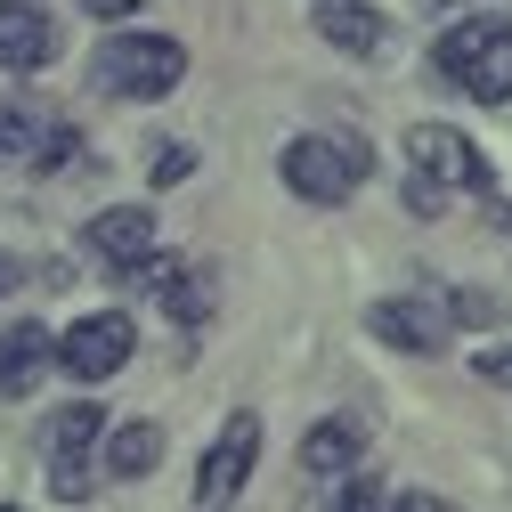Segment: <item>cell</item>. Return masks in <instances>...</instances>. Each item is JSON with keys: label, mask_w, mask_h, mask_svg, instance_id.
Masks as SVG:
<instances>
[{"label": "cell", "mask_w": 512, "mask_h": 512, "mask_svg": "<svg viewBox=\"0 0 512 512\" xmlns=\"http://www.w3.org/2000/svg\"><path fill=\"white\" fill-rule=\"evenodd\" d=\"M179 74H187V49L171 33H106L90 49V82L106 98H139L147 106V98H171Z\"/></svg>", "instance_id": "obj_1"}, {"label": "cell", "mask_w": 512, "mask_h": 512, "mask_svg": "<svg viewBox=\"0 0 512 512\" xmlns=\"http://www.w3.org/2000/svg\"><path fill=\"white\" fill-rule=\"evenodd\" d=\"M431 57H439V74L456 82L464 98H480V106H504L512 98V17H464V25H447Z\"/></svg>", "instance_id": "obj_2"}, {"label": "cell", "mask_w": 512, "mask_h": 512, "mask_svg": "<svg viewBox=\"0 0 512 512\" xmlns=\"http://www.w3.org/2000/svg\"><path fill=\"white\" fill-rule=\"evenodd\" d=\"M277 171L301 204H350V187H366L374 155H366V139H285Z\"/></svg>", "instance_id": "obj_3"}, {"label": "cell", "mask_w": 512, "mask_h": 512, "mask_svg": "<svg viewBox=\"0 0 512 512\" xmlns=\"http://www.w3.org/2000/svg\"><path fill=\"white\" fill-rule=\"evenodd\" d=\"M407 171L439 179L447 196H488L496 187V163L456 131V122H407Z\"/></svg>", "instance_id": "obj_4"}, {"label": "cell", "mask_w": 512, "mask_h": 512, "mask_svg": "<svg viewBox=\"0 0 512 512\" xmlns=\"http://www.w3.org/2000/svg\"><path fill=\"white\" fill-rule=\"evenodd\" d=\"M131 350H139V326H131L122 309H90V317H74V326L57 334V366H66L74 382L122 374V366H131Z\"/></svg>", "instance_id": "obj_5"}, {"label": "cell", "mask_w": 512, "mask_h": 512, "mask_svg": "<svg viewBox=\"0 0 512 512\" xmlns=\"http://www.w3.org/2000/svg\"><path fill=\"white\" fill-rule=\"evenodd\" d=\"M252 464H261V415H228V431L212 439V456L196 472V504H236Z\"/></svg>", "instance_id": "obj_6"}, {"label": "cell", "mask_w": 512, "mask_h": 512, "mask_svg": "<svg viewBox=\"0 0 512 512\" xmlns=\"http://www.w3.org/2000/svg\"><path fill=\"white\" fill-rule=\"evenodd\" d=\"M366 326L391 342V350H407V358L447 350V309L423 301V293H391V301H374V309H366Z\"/></svg>", "instance_id": "obj_7"}, {"label": "cell", "mask_w": 512, "mask_h": 512, "mask_svg": "<svg viewBox=\"0 0 512 512\" xmlns=\"http://www.w3.org/2000/svg\"><path fill=\"white\" fill-rule=\"evenodd\" d=\"M57 57V25L41 0H0V66L9 74H41Z\"/></svg>", "instance_id": "obj_8"}, {"label": "cell", "mask_w": 512, "mask_h": 512, "mask_svg": "<svg viewBox=\"0 0 512 512\" xmlns=\"http://www.w3.org/2000/svg\"><path fill=\"white\" fill-rule=\"evenodd\" d=\"M309 25H317V41L342 49V57H382V49H391V17L366 9V0H317Z\"/></svg>", "instance_id": "obj_9"}, {"label": "cell", "mask_w": 512, "mask_h": 512, "mask_svg": "<svg viewBox=\"0 0 512 512\" xmlns=\"http://www.w3.org/2000/svg\"><path fill=\"white\" fill-rule=\"evenodd\" d=\"M90 252H98L106 269H139L147 252H155V212L147 204H106L90 220Z\"/></svg>", "instance_id": "obj_10"}, {"label": "cell", "mask_w": 512, "mask_h": 512, "mask_svg": "<svg viewBox=\"0 0 512 512\" xmlns=\"http://www.w3.org/2000/svg\"><path fill=\"white\" fill-rule=\"evenodd\" d=\"M358 456H366V423L358 415H326V423H309V439H301V472L309 480H342Z\"/></svg>", "instance_id": "obj_11"}, {"label": "cell", "mask_w": 512, "mask_h": 512, "mask_svg": "<svg viewBox=\"0 0 512 512\" xmlns=\"http://www.w3.org/2000/svg\"><path fill=\"white\" fill-rule=\"evenodd\" d=\"M49 366H57L49 326H33V317H25V326H9V334H0V399H25Z\"/></svg>", "instance_id": "obj_12"}, {"label": "cell", "mask_w": 512, "mask_h": 512, "mask_svg": "<svg viewBox=\"0 0 512 512\" xmlns=\"http://www.w3.org/2000/svg\"><path fill=\"white\" fill-rule=\"evenodd\" d=\"M98 447H106V472H114V480H139V472L163 464V431H155V423H106Z\"/></svg>", "instance_id": "obj_13"}, {"label": "cell", "mask_w": 512, "mask_h": 512, "mask_svg": "<svg viewBox=\"0 0 512 512\" xmlns=\"http://www.w3.org/2000/svg\"><path fill=\"white\" fill-rule=\"evenodd\" d=\"M98 439H106V407H98V399L57 407V415H49V464H66V456H98Z\"/></svg>", "instance_id": "obj_14"}, {"label": "cell", "mask_w": 512, "mask_h": 512, "mask_svg": "<svg viewBox=\"0 0 512 512\" xmlns=\"http://www.w3.org/2000/svg\"><path fill=\"white\" fill-rule=\"evenodd\" d=\"M163 309L179 317V326H204V317H212V277L204 269H179V285L163 293Z\"/></svg>", "instance_id": "obj_15"}, {"label": "cell", "mask_w": 512, "mask_h": 512, "mask_svg": "<svg viewBox=\"0 0 512 512\" xmlns=\"http://www.w3.org/2000/svg\"><path fill=\"white\" fill-rule=\"evenodd\" d=\"M33 131H41V114H33L25 98H0V163H25Z\"/></svg>", "instance_id": "obj_16"}, {"label": "cell", "mask_w": 512, "mask_h": 512, "mask_svg": "<svg viewBox=\"0 0 512 512\" xmlns=\"http://www.w3.org/2000/svg\"><path fill=\"white\" fill-rule=\"evenodd\" d=\"M187 171H196V147H187V139H163V147H147V179H155V187H179Z\"/></svg>", "instance_id": "obj_17"}, {"label": "cell", "mask_w": 512, "mask_h": 512, "mask_svg": "<svg viewBox=\"0 0 512 512\" xmlns=\"http://www.w3.org/2000/svg\"><path fill=\"white\" fill-rule=\"evenodd\" d=\"M447 326H496V293H480V285L447 293Z\"/></svg>", "instance_id": "obj_18"}, {"label": "cell", "mask_w": 512, "mask_h": 512, "mask_svg": "<svg viewBox=\"0 0 512 512\" xmlns=\"http://www.w3.org/2000/svg\"><path fill=\"white\" fill-rule=\"evenodd\" d=\"M399 196H407V212H415V220H439V212H447V187H439V179H423V171H407Z\"/></svg>", "instance_id": "obj_19"}, {"label": "cell", "mask_w": 512, "mask_h": 512, "mask_svg": "<svg viewBox=\"0 0 512 512\" xmlns=\"http://www.w3.org/2000/svg\"><path fill=\"white\" fill-rule=\"evenodd\" d=\"M49 496H57V504H82V496H90V456H66V464H57Z\"/></svg>", "instance_id": "obj_20"}, {"label": "cell", "mask_w": 512, "mask_h": 512, "mask_svg": "<svg viewBox=\"0 0 512 512\" xmlns=\"http://www.w3.org/2000/svg\"><path fill=\"white\" fill-rule=\"evenodd\" d=\"M472 374L496 382V391H512V342H504V350H472Z\"/></svg>", "instance_id": "obj_21"}, {"label": "cell", "mask_w": 512, "mask_h": 512, "mask_svg": "<svg viewBox=\"0 0 512 512\" xmlns=\"http://www.w3.org/2000/svg\"><path fill=\"white\" fill-rule=\"evenodd\" d=\"M82 9H90L98 25H122V17H139V9H147V0H82Z\"/></svg>", "instance_id": "obj_22"}, {"label": "cell", "mask_w": 512, "mask_h": 512, "mask_svg": "<svg viewBox=\"0 0 512 512\" xmlns=\"http://www.w3.org/2000/svg\"><path fill=\"white\" fill-rule=\"evenodd\" d=\"M480 220H488V228H504V236H512V204H504V196H496V187H488V196H480Z\"/></svg>", "instance_id": "obj_23"}, {"label": "cell", "mask_w": 512, "mask_h": 512, "mask_svg": "<svg viewBox=\"0 0 512 512\" xmlns=\"http://www.w3.org/2000/svg\"><path fill=\"white\" fill-rule=\"evenodd\" d=\"M334 504H342V512H366V504H382V496H374L366 480H350V488H334Z\"/></svg>", "instance_id": "obj_24"}, {"label": "cell", "mask_w": 512, "mask_h": 512, "mask_svg": "<svg viewBox=\"0 0 512 512\" xmlns=\"http://www.w3.org/2000/svg\"><path fill=\"white\" fill-rule=\"evenodd\" d=\"M17 277H25V269H17V252H0V293H9Z\"/></svg>", "instance_id": "obj_25"}]
</instances>
